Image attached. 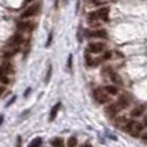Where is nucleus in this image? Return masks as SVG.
Here are the masks:
<instances>
[{
  "instance_id": "27",
  "label": "nucleus",
  "mask_w": 147,
  "mask_h": 147,
  "mask_svg": "<svg viewBox=\"0 0 147 147\" xmlns=\"http://www.w3.org/2000/svg\"><path fill=\"white\" fill-rule=\"evenodd\" d=\"M88 1H92V3H93V4H99V1H98V0H88Z\"/></svg>"
},
{
  "instance_id": "16",
  "label": "nucleus",
  "mask_w": 147,
  "mask_h": 147,
  "mask_svg": "<svg viewBox=\"0 0 147 147\" xmlns=\"http://www.w3.org/2000/svg\"><path fill=\"white\" fill-rule=\"evenodd\" d=\"M40 145H41V138H35V140L28 145V147H39Z\"/></svg>"
},
{
  "instance_id": "7",
  "label": "nucleus",
  "mask_w": 147,
  "mask_h": 147,
  "mask_svg": "<svg viewBox=\"0 0 147 147\" xmlns=\"http://www.w3.org/2000/svg\"><path fill=\"white\" fill-rule=\"evenodd\" d=\"M103 48H105V45L101 43H92L89 45V52L90 53H101L103 51Z\"/></svg>"
},
{
  "instance_id": "5",
  "label": "nucleus",
  "mask_w": 147,
  "mask_h": 147,
  "mask_svg": "<svg viewBox=\"0 0 147 147\" xmlns=\"http://www.w3.org/2000/svg\"><path fill=\"white\" fill-rule=\"evenodd\" d=\"M103 75H107L112 81H115V83H121L119 75H117V74L115 72L111 67H105V69H103Z\"/></svg>"
},
{
  "instance_id": "20",
  "label": "nucleus",
  "mask_w": 147,
  "mask_h": 147,
  "mask_svg": "<svg viewBox=\"0 0 147 147\" xmlns=\"http://www.w3.org/2000/svg\"><path fill=\"white\" fill-rule=\"evenodd\" d=\"M0 81H1V83H4V84H8V83H9V79H8V76L3 75V76H0Z\"/></svg>"
},
{
  "instance_id": "9",
  "label": "nucleus",
  "mask_w": 147,
  "mask_h": 147,
  "mask_svg": "<svg viewBox=\"0 0 147 147\" xmlns=\"http://www.w3.org/2000/svg\"><path fill=\"white\" fill-rule=\"evenodd\" d=\"M89 36H92V38H103V39H106L107 32L105 30H97V31H92V32H89Z\"/></svg>"
},
{
  "instance_id": "11",
  "label": "nucleus",
  "mask_w": 147,
  "mask_h": 147,
  "mask_svg": "<svg viewBox=\"0 0 147 147\" xmlns=\"http://www.w3.org/2000/svg\"><path fill=\"white\" fill-rule=\"evenodd\" d=\"M34 26V23L31 22H20L18 23V28L20 30H31Z\"/></svg>"
},
{
  "instance_id": "14",
  "label": "nucleus",
  "mask_w": 147,
  "mask_h": 147,
  "mask_svg": "<svg viewBox=\"0 0 147 147\" xmlns=\"http://www.w3.org/2000/svg\"><path fill=\"white\" fill-rule=\"evenodd\" d=\"M106 90L109 92L110 94H112V96H114V94H117V88L116 86H114V85H109V86H106Z\"/></svg>"
},
{
  "instance_id": "18",
  "label": "nucleus",
  "mask_w": 147,
  "mask_h": 147,
  "mask_svg": "<svg viewBox=\"0 0 147 147\" xmlns=\"http://www.w3.org/2000/svg\"><path fill=\"white\" fill-rule=\"evenodd\" d=\"M125 124H127V121H125V117H120V119H117V121H116L117 127H125Z\"/></svg>"
},
{
  "instance_id": "32",
  "label": "nucleus",
  "mask_w": 147,
  "mask_h": 147,
  "mask_svg": "<svg viewBox=\"0 0 147 147\" xmlns=\"http://www.w3.org/2000/svg\"><path fill=\"white\" fill-rule=\"evenodd\" d=\"M145 120H146V121H145V125H147V117H146V119H145Z\"/></svg>"
},
{
  "instance_id": "4",
  "label": "nucleus",
  "mask_w": 147,
  "mask_h": 147,
  "mask_svg": "<svg viewBox=\"0 0 147 147\" xmlns=\"http://www.w3.org/2000/svg\"><path fill=\"white\" fill-rule=\"evenodd\" d=\"M39 9H40V4H32L30 5V7L27 8V9H25L22 12V14H21V17L22 18H30V17H34V16L36 14V13L39 12Z\"/></svg>"
},
{
  "instance_id": "30",
  "label": "nucleus",
  "mask_w": 147,
  "mask_h": 147,
  "mask_svg": "<svg viewBox=\"0 0 147 147\" xmlns=\"http://www.w3.org/2000/svg\"><path fill=\"white\" fill-rule=\"evenodd\" d=\"M80 147H92L90 145H83V146H80Z\"/></svg>"
},
{
  "instance_id": "15",
  "label": "nucleus",
  "mask_w": 147,
  "mask_h": 147,
  "mask_svg": "<svg viewBox=\"0 0 147 147\" xmlns=\"http://www.w3.org/2000/svg\"><path fill=\"white\" fill-rule=\"evenodd\" d=\"M76 145H78V140H76L75 137L69 138V141H67V147H76Z\"/></svg>"
},
{
  "instance_id": "28",
  "label": "nucleus",
  "mask_w": 147,
  "mask_h": 147,
  "mask_svg": "<svg viewBox=\"0 0 147 147\" xmlns=\"http://www.w3.org/2000/svg\"><path fill=\"white\" fill-rule=\"evenodd\" d=\"M3 120H4V116H3V115H0V125L3 124Z\"/></svg>"
},
{
  "instance_id": "25",
  "label": "nucleus",
  "mask_w": 147,
  "mask_h": 147,
  "mask_svg": "<svg viewBox=\"0 0 147 147\" xmlns=\"http://www.w3.org/2000/svg\"><path fill=\"white\" fill-rule=\"evenodd\" d=\"M4 69H3V67H0V76H3V75H4Z\"/></svg>"
},
{
  "instance_id": "22",
  "label": "nucleus",
  "mask_w": 147,
  "mask_h": 147,
  "mask_svg": "<svg viewBox=\"0 0 147 147\" xmlns=\"http://www.w3.org/2000/svg\"><path fill=\"white\" fill-rule=\"evenodd\" d=\"M111 56H112V53H111V52H107V53L105 54V57H103V58H105V59H110V57H111Z\"/></svg>"
},
{
  "instance_id": "10",
  "label": "nucleus",
  "mask_w": 147,
  "mask_h": 147,
  "mask_svg": "<svg viewBox=\"0 0 147 147\" xmlns=\"http://www.w3.org/2000/svg\"><path fill=\"white\" fill-rule=\"evenodd\" d=\"M22 41H23L22 36H21V35H14V36H13V38H12V40H10V43H9V44H10V45L18 47L21 43H22Z\"/></svg>"
},
{
  "instance_id": "17",
  "label": "nucleus",
  "mask_w": 147,
  "mask_h": 147,
  "mask_svg": "<svg viewBox=\"0 0 147 147\" xmlns=\"http://www.w3.org/2000/svg\"><path fill=\"white\" fill-rule=\"evenodd\" d=\"M142 112H143V109H142V107H137V109H134V110L132 111V116H140Z\"/></svg>"
},
{
  "instance_id": "24",
  "label": "nucleus",
  "mask_w": 147,
  "mask_h": 147,
  "mask_svg": "<svg viewBox=\"0 0 147 147\" xmlns=\"http://www.w3.org/2000/svg\"><path fill=\"white\" fill-rule=\"evenodd\" d=\"M142 140L145 141V142H147V133H143L142 134Z\"/></svg>"
},
{
  "instance_id": "2",
  "label": "nucleus",
  "mask_w": 147,
  "mask_h": 147,
  "mask_svg": "<svg viewBox=\"0 0 147 147\" xmlns=\"http://www.w3.org/2000/svg\"><path fill=\"white\" fill-rule=\"evenodd\" d=\"M125 129L128 130L129 134H132L133 137H137L143 129V125L138 121H129L127 125H125Z\"/></svg>"
},
{
  "instance_id": "6",
  "label": "nucleus",
  "mask_w": 147,
  "mask_h": 147,
  "mask_svg": "<svg viewBox=\"0 0 147 147\" xmlns=\"http://www.w3.org/2000/svg\"><path fill=\"white\" fill-rule=\"evenodd\" d=\"M121 109H123V107L120 106L117 102H116V103H112V105H110V106L107 107V114H109L110 116H115V115H116Z\"/></svg>"
},
{
  "instance_id": "31",
  "label": "nucleus",
  "mask_w": 147,
  "mask_h": 147,
  "mask_svg": "<svg viewBox=\"0 0 147 147\" xmlns=\"http://www.w3.org/2000/svg\"><path fill=\"white\" fill-rule=\"evenodd\" d=\"M32 0H25V3H31Z\"/></svg>"
},
{
  "instance_id": "1",
  "label": "nucleus",
  "mask_w": 147,
  "mask_h": 147,
  "mask_svg": "<svg viewBox=\"0 0 147 147\" xmlns=\"http://www.w3.org/2000/svg\"><path fill=\"white\" fill-rule=\"evenodd\" d=\"M109 10L110 9L107 7H102V8H99L98 10H96V12L90 13L89 17H88L89 22L94 23L96 21H101V20L107 21V18H109Z\"/></svg>"
},
{
  "instance_id": "29",
  "label": "nucleus",
  "mask_w": 147,
  "mask_h": 147,
  "mask_svg": "<svg viewBox=\"0 0 147 147\" xmlns=\"http://www.w3.org/2000/svg\"><path fill=\"white\" fill-rule=\"evenodd\" d=\"M3 92H4V88H3V86H0V96L3 94Z\"/></svg>"
},
{
  "instance_id": "19",
  "label": "nucleus",
  "mask_w": 147,
  "mask_h": 147,
  "mask_svg": "<svg viewBox=\"0 0 147 147\" xmlns=\"http://www.w3.org/2000/svg\"><path fill=\"white\" fill-rule=\"evenodd\" d=\"M48 69H49V70H48V72H47V78H45V81H47V83L51 80V75H52V66H51V65H49Z\"/></svg>"
},
{
  "instance_id": "8",
  "label": "nucleus",
  "mask_w": 147,
  "mask_h": 147,
  "mask_svg": "<svg viewBox=\"0 0 147 147\" xmlns=\"http://www.w3.org/2000/svg\"><path fill=\"white\" fill-rule=\"evenodd\" d=\"M59 109H61V103H56L53 107H52L51 114H49V121H53V120L56 119V116H57V114H58Z\"/></svg>"
},
{
  "instance_id": "12",
  "label": "nucleus",
  "mask_w": 147,
  "mask_h": 147,
  "mask_svg": "<svg viewBox=\"0 0 147 147\" xmlns=\"http://www.w3.org/2000/svg\"><path fill=\"white\" fill-rule=\"evenodd\" d=\"M117 103L120 105V106L124 109V107H127L128 106V103H129V99H128V97L127 96H121L119 98V101H117Z\"/></svg>"
},
{
  "instance_id": "13",
  "label": "nucleus",
  "mask_w": 147,
  "mask_h": 147,
  "mask_svg": "<svg viewBox=\"0 0 147 147\" xmlns=\"http://www.w3.org/2000/svg\"><path fill=\"white\" fill-rule=\"evenodd\" d=\"M52 146L53 147H63V141L61 140V138H54L53 141H52Z\"/></svg>"
},
{
  "instance_id": "21",
  "label": "nucleus",
  "mask_w": 147,
  "mask_h": 147,
  "mask_svg": "<svg viewBox=\"0 0 147 147\" xmlns=\"http://www.w3.org/2000/svg\"><path fill=\"white\" fill-rule=\"evenodd\" d=\"M67 63H69V69H71L72 67V56L69 57V62H67Z\"/></svg>"
},
{
  "instance_id": "23",
  "label": "nucleus",
  "mask_w": 147,
  "mask_h": 147,
  "mask_svg": "<svg viewBox=\"0 0 147 147\" xmlns=\"http://www.w3.org/2000/svg\"><path fill=\"white\" fill-rule=\"evenodd\" d=\"M52 43V34L49 35V38H48V41H47V47H49V44Z\"/></svg>"
},
{
  "instance_id": "26",
  "label": "nucleus",
  "mask_w": 147,
  "mask_h": 147,
  "mask_svg": "<svg viewBox=\"0 0 147 147\" xmlns=\"http://www.w3.org/2000/svg\"><path fill=\"white\" fill-rule=\"evenodd\" d=\"M30 92H31V89H30V88H28V89H27V90H26V92H25V97H26V96H28V94H30Z\"/></svg>"
},
{
  "instance_id": "3",
  "label": "nucleus",
  "mask_w": 147,
  "mask_h": 147,
  "mask_svg": "<svg viewBox=\"0 0 147 147\" xmlns=\"http://www.w3.org/2000/svg\"><path fill=\"white\" fill-rule=\"evenodd\" d=\"M94 98L97 99V102L99 103H106V102L110 101V93L106 90V88H98L94 90Z\"/></svg>"
}]
</instances>
